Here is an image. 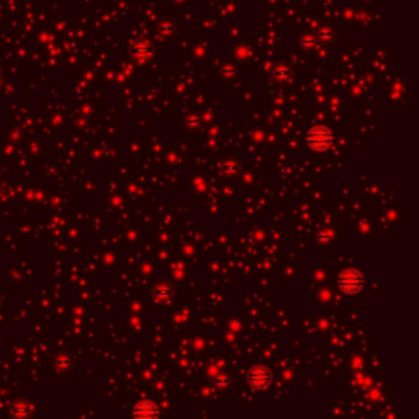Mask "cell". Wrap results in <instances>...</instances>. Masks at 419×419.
Segmentation results:
<instances>
[{
  "label": "cell",
  "instance_id": "3",
  "mask_svg": "<svg viewBox=\"0 0 419 419\" xmlns=\"http://www.w3.org/2000/svg\"><path fill=\"white\" fill-rule=\"evenodd\" d=\"M270 380H272V373L267 367L264 365H255L247 373V381L254 388H259V390L267 388L270 385Z\"/></svg>",
  "mask_w": 419,
  "mask_h": 419
},
{
  "label": "cell",
  "instance_id": "8",
  "mask_svg": "<svg viewBox=\"0 0 419 419\" xmlns=\"http://www.w3.org/2000/svg\"><path fill=\"white\" fill-rule=\"evenodd\" d=\"M218 383H219V385H228L230 381H228V377H219V378H218Z\"/></svg>",
  "mask_w": 419,
  "mask_h": 419
},
{
  "label": "cell",
  "instance_id": "4",
  "mask_svg": "<svg viewBox=\"0 0 419 419\" xmlns=\"http://www.w3.org/2000/svg\"><path fill=\"white\" fill-rule=\"evenodd\" d=\"M159 414V411L156 408V404L151 403V401H143V403H139L135 406L133 409V416L135 417H156Z\"/></svg>",
  "mask_w": 419,
  "mask_h": 419
},
{
  "label": "cell",
  "instance_id": "6",
  "mask_svg": "<svg viewBox=\"0 0 419 419\" xmlns=\"http://www.w3.org/2000/svg\"><path fill=\"white\" fill-rule=\"evenodd\" d=\"M274 76L278 80H286L290 77V68H285V64H280L278 68L274 69Z\"/></svg>",
  "mask_w": 419,
  "mask_h": 419
},
{
  "label": "cell",
  "instance_id": "2",
  "mask_svg": "<svg viewBox=\"0 0 419 419\" xmlns=\"http://www.w3.org/2000/svg\"><path fill=\"white\" fill-rule=\"evenodd\" d=\"M337 283H339L342 292H345V293H359L360 288L364 286V275L360 274L359 270L347 269L341 274Z\"/></svg>",
  "mask_w": 419,
  "mask_h": 419
},
{
  "label": "cell",
  "instance_id": "1",
  "mask_svg": "<svg viewBox=\"0 0 419 419\" xmlns=\"http://www.w3.org/2000/svg\"><path fill=\"white\" fill-rule=\"evenodd\" d=\"M334 141L333 131L326 126H314L308 131L306 135V143L311 149L314 151H326L331 148V144Z\"/></svg>",
  "mask_w": 419,
  "mask_h": 419
},
{
  "label": "cell",
  "instance_id": "7",
  "mask_svg": "<svg viewBox=\"0 0 419 419\" xmlns=\"http://www.w3.org/2000/svg\"><path fill=\"white\" fill-rule=\"evenodd\" d=\"M171 295H172V290L169 288V286H159V288L156 290V297L160 298V300H167Z\"/></svg>",
  "mask_w": 419,
  "mask_h": 419
},
{
  "label": "cell",
  "instance_id": "5",
  "mask_svg": "<svg viewBox=\"0 0 419 419\" xmlns=\"http://www.w3.org/2000/svg\"><path fill=\"white\" fill-rule=\"evenodd\" d=\"M221 174L226 177H236L239 174V164L234 159H228L221 164Z\"/></svg>",
  "mask_w": 419,
  "mask_h": 419
}]
</instances>
